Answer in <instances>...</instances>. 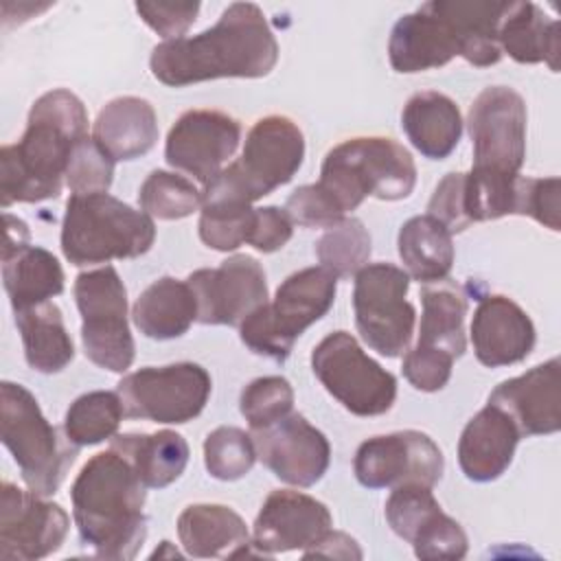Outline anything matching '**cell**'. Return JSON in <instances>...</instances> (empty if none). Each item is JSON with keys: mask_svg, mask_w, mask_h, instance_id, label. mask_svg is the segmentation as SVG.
Instances as JSON below:
<instances>
[{"mask_svg": "<svg viewBox=\"0 0 561 561\" xmlns=\"http://www.w3.org/2000/svg\"><path fill=\"white\" fill-rule=\"evenodd\" d=\"M276 61L278 42L263 11L254 2H232L213 28L158 44L149 68L160 83L184 88L226 77L259 79L270 75Z\"/></svg>", "mask_w": 561, "mask_h": 561, "instance_id": "obj_1", "label": "cell"}, {"mask_svg": "<svg viewBox=\"0 0 561 561\" xmlns=\"http://www.w3.org/2000/svg\"><path fill=\"white\" fill-rule=\"evenodd\" d=\"M85 136L88 112L77 94L64 88L42 94L31 105L22 138L0 149L2 208L57 197L70 153Z\"/></svg>", "mask_w": 561, "mask_h": 561, "instance_id": "obj_2", "label": "cell"}, {"mask_svg": "<svg viewBox=\"0 0 561 561\" xmlns=\"http://www.w3.org/2000/svg\"><path fill=\"white\" fill-rule=\"evenodd\" d=\"M145 484L114 449L92 456L72 482V517L83 546L99 559L127 561L147 537Z\"/></svg>", "mask_w": 561, "mask_h": 561, "instance_id": "obj_3", "label": "cell"}, {"mask_svg": "<svg viewBox=\"0 0 561 561\" xmlns=\"http://www.w3.org/2000/svg\"><path fill=\"white\" fill-rule=\"evenodd\" d=\"M316 184L346 215L366 197L405 199L414 191L416 167L410 151L397 140L357 136L329 149Z\"/></svg>", "mask_w": 561, "mask_h": 561, "instance_id": "obj_4", "label": "cell"}, {"mask_svg": "<svg viewBox=\"0 0 561 561\" xmlns=\"http://www.w3.org/2000/svg\"><path fill=\"white\" fill-rule=\"evenodd\" d=\"M302 160L305 136L300 127L289 116H263L248 131L241 156L204 186L202 204H254L287 184Z\"/></svg>", "mask_w": 561, "mask_h": 561, "instance_id": "obj_5", "label": "cell"}, {"mask_svg": "<svg viewBox=\"0 0 561 561\" xmlns=\"http://www.w3.org/2000/svg\"><path fill=\"white\" fill-rule=\"evenodd\" d=\"M156 241L153 219L110 193L70 195L61 221V252L77 265L136 259Z\"/></svg>", "mask_w": 561, "mask_h": 561, "instance_id": "obj_6", "label": "cell"}, {"mask_svg": "<svg viewBox=\"0 0 561 561\" xmlns=\"http://www.w3.org/2000/svg\"><path fill=\"white\" fill-rule=\"evenodd\" d=\"M0 436L24 484L37 495H53L77 458V445L53 427L37 399L20 383H0Z\"/></svg>", "mask_w": 561, "mask_h": 561, "instance_id": "obj_7", "label": "cell"}, {"mask_svg": "<svg viewBox=\"0 0 561 561\" xmlns=\"http://www.w3.org/2000/svg\"><path fill=\"white\" fill-rule=\"evenodd\" d=\"M335 287L337 278L322 265L289 274L278 285L274 300L239 324L241 342L256 355L285 362L294 342L333 307Z\"/></svg>", "mask_w": 561, "mask_h": 561, "instance_id": "obj_8", "label": "cell"}, {"mask_svg": "<svg viewBox=\"0 0 561 561\" xmlns=\"http://www.w3.org/2000/svg\"><path fill=\"white\" fill-rule=\"evenodd\" d=\"M85 357L110 373H125L134 362L127 322V289L112 265L81 272L75 280Z\"/></svg>", "mask_w": 561, "mask_h": 561, "instance_id": "obj_9", "label": "cell"}, {"mask_svg": "<svg viewBox=\"0 0 561 561\" xmlns=\"http://www.w3.org/2000/svg\"><path fill=\"white\" fill-rule=\"evenodd\" d=\"M311 368L324 390L355 416H381L394 405V375L368 357L346 331H333L318 342Z\"/></svg>", "mask_w": 561, "mask_h": 561, "instance_id": "obj_10", "label": "cell"}, {"mask_svg": "<svg viewBox=\"0 0 561 561\" xmlns=\"http://www.w3.org/2000/svg\"><path fill=\"white\" fill-rule=\"evenodd\" d=\"M408 289V272L392 263H368L355 274V327L362 340L383 357H399L412 340L416 309L405 300Z\"/></svg>", "mask_w": 561, "mask_h": 561, "instance_id": "obj_11", "label": "cell"}, {"mask_svg": "<svg viewBox=\"0 0 561 561\" xmlns=\"http://www.w3.org/2000/svg\"><path fill=\"white\" fill-rule=\"evenodd\" d=\"M213 390L206 368L193 362L147 366L125 375L116 392L127 419L153 423H188L202 414Z\"/></svg>", "mask_w": 561, "mask_h": 561, "instance_id": "obj_12", "label": "cell"}, {"mask_svg": "<svg viewBox=\"0 0 561 561\" xmlns=\"http://www.w3.org/2000/svg\"><path fill=\"white\" fill-rule=\"evenodd\" d=\"M467 127L476 171L517 178L526 160V103L506 85L482 90L469 107Z\"/></svg>", "mask_w": 561, "mask_h": 561, "instance_id": "obj_13", "label": "cell"}, {"mask_svg": "<svg viewBox=\"0 0 561 561\" xmlns=\"http://www.w3.org/2000/svg\"><path fill=\"white\" fill-rule=\"evenodd\" d=\"M355 478L366 489L399 484L434 486L445 471L440 447L423 432L401 430L364 440L353 460Z\"/></svg>", "mask_w": 561, "mask_h": 561, "instance_id": "obj_14", "label": "cell"}, {"mask_svg": "<svg viewBox=\"0 0 561 561\" xmlns=\"http://www.w3.org/2000/svg\"><path fill=\"white\" fill-rule=\"evenodd\" d=\"M70 517L44 495L13 482L0 486V559L35 561L57 552L68 535Z\"/></svg>", "mask_w": 561, "mask_h": 561, "instance_id": "obj_15", "label": "cell"}, {"mask_svg": "<svg viewBox=\"0 0 561 561\" xmlns=\"http://www.w3.org/2000/svg\"><path fill=\"white\" fill-rule=\"evenodd\" d=\"M465 33L449 0H432L397 20L388 39V59L397 72H423L462 57Z\"/></svg>", "mask_w": 561, "mask_h": 561, "instance_id": "obj_16", "label": "cell"}, {"mask_svg": "<svg viewBox=\"0 0 561 561\" xmlns=\"http://www.w3.org/2000/svg\"><path fill=\"white\" fill-rule=\"evenodd\" d=\"M188 287L197 302V322L239 327L252 311L267 302L263 265L248 254H234L219 267H202L188 274Z\"/></svg>", "mask_w": 561, "mask_h": 561, "instance_id": "obj_17", "label": "cell"}, {"mask_svg": "<svg viewBox=\"0 0 561 561\" xmlns=\"http://www.w3.org/2000/svg\"><path fill=\"white\" fill-rule=\"evenodd\" d=\"M386 519L397 537L412 543L419 559L456 561L469 550V539L462 526L443 513L430 486H394L386 500Z\"/></svg>", "mask_w": 561, "mask_h": 561, "instance_id": "obj_18", "label": "cell"}, {"mask_svg": "<svg viewBox=\"0 0 561 561\" xmlns=\"http://www.w3.org/2000/svg\"><path fill=\"white\" fill-rule=\"evenodd\" d=\"M239 140L237 118L217 110H188L169 129L164 158L173 169L206 186L234 156Z\"/></svg>", "mask_w": 561, "mask_h": 561, "instance_id": "obj_19", "label": "cell"}, {"mask_svg": "<svg viewBox=\"0 0 561 561\" xmlns=\"http://www.w3.org/2000/svg\"><path fill=\"white\" fill-rule=\"evenodd\" d=\"M256 458L283 482L291 486H313L329 469L331 445L327 436L316 430L302 414H287L285 419L252 430Z\"/></svg>", "mask_w": 561, "mask_h": 561, "instance_id": "obj_20", "label": "cell"}, {"mask_svg": "<svg viewBox=\"0 0 561 561\" xmlns=\"http://www.w3.org/2000/svg\"><path fill=\"white\" fill-rule=\"evenodd\" d=\"M333 528L329 508L300 491H272L252 526V546L263 557L316 546Z\"/></svg>", "mask_w": 561, "mask_h": 561, "instance_id": "obj_21", "label": "cell"}, {"mask_svg": "<svg viewBox=\"0 0 561 561\" xmlns=\"http://www.w3.org/2000/svg\"><path fill=\"white\" fill-rule=\"evenodd\" d=\"M28 226L4 213L2 283L13 311L39 305L64 291V270L53 252L31 245Z\"/></svg>", "mask_w": 561, "mask_h": 561, "instance_id": "obj_22", "label": "cell"}, {"mask_svg": "<svg viewBox=\"0 0 561 561\" xmlns=\"http://www.w3.org/2000/svg\"><path fill=\"white\" fill-rule=\"evenodd\" d=\"M561 364L552 357L493 388L489 403L517 425L522 436L554 434L561 427Z\"/></svg>", "mask_w": 561, "mask_h": 561, "instance_id": "obj_23", "label": "cell"}, {"mask_svg": "<svg viewBox=\"0 0 561 561\" xmlns=\"http://www.w3.org/2000/svg\"><path fill=\"white\" fill-rule=\"evenodd\" d=\"M535 340V324L515 300L486 296L478 302L471 320V344L480 364L489 368L519 364L530 355Z\"/></svg>", "mask_w": 561, "mask_h": 561, "instance_id": "obj_24", "label": "cell"}, {"mask_svg": "<svg viewBox=\"0 0 561 561\" xmlns=\"http://www.w3.org/2000/svg\"><path fill=\"white\" fill-rule=\"evenodd\" d=\"M522 434L500 408L486 403L462 430L458 465L471 482H493L513 462Z\"/></svg>", "mask_w": 561, "mask_h": 561, "instance_id": "obj_25", "label": "cell"}, {"mask_svg": "<svg viewBox=\"0 0 561 561\" xmlns=\"http://www.w3.org/2000/svg\"><path fill=\"white\" fill-rule=\"evenodd\" d=\"M178 537L188 557L237 559L261 557L252 548L245 522L224 504H191L178 517Z\"/></svg>", "mask_w": 561, "mask_h": 561, "instance_id": "obj_26", "label": "cell"}, {"mask_svg": "<svg viewBox=\"0 0 561 561\" xmlns=\"http://www.w3.org/2000/svg\"><path fill=\"white\" fill-rule=\"evenodd\" d=\"M92 140L114 162L145 156L158 140L153 105L140 96H116L107 101L92 125Z\"/></svg>", "mask_w": 561, "mask_h": 561, "instance_id": "obj_27", "label": "cell"}, {"mask_svg": "<svg viewBox=\"0 0 561 561\" xmlns=\"http://www.w3.org/2000/svg\"><path fill=\"white\" fill-rule=\"evenodd\" d=\"M497 44L517 64H548L559 70V22L548 18L535 2L511 0L497 28Z\"/></svg>", "mask_w": 561, "mask_h": 561, "instance_id": "obj_28", "label": "cell"}, {"mask_svg": "<svg viewBox=\"0 0 561 561\" xmlns=\"http://www.w3.org/2000/svg\"><path fill=\"white\" fill-rule=\"evenodd\" d=\"M401 127L416 151L430 160H445L460 142L462 116L447 94L425 90L408 99Z\"/></svg>", "mask_w": 561, "mask_h": 561, "instance_id": "obj_29", "label": "cell"}, {"mask_svg": "<svg viewBox=\"0 0 561 561\" xmlns=\"http://www.w3.org/2000/svg\"><path fill=\"white\" fill-rule=\"evenodd\" d=\"M110 449L121 454L147 489H164L175 482L188 465V443L173 430L153 434H118Z\"/></svg>", "mask_w": 561, "mask_h": 561, "instance_id": "obj_30", "label": "cell"}, {"mask_svg": "<svg viewBox=\"0 0 561 561\" xmlns=\"http://www.w3.org/2000/svg\"><path fill=\"white\" fill-rule=\"evenodd\" d=\"M131 318L138 331L151 340L180 337L197 320L195 294L186 280L162 276L138 296Z\"/></svg>", "mask_w": 561, "mask_h": 561, "instance_id": "obj_31", "label": "cell"}, {"mask_svg": "<svg viewBox=\"0 0 561 561\" xmlns=\"http://www.w3.org/2000/svg\"><path fill=\"white\" fill-rule=\"evenodd\" d=\"M13 316L22 335L26 364L33 370L53 375L72 362L75 344L64 324L61 309L53 300L13 311Z\"/></svg>", "mask_w": 561, "mask_h": 561, "instance_id": "obj_32", "label": "cell"}, {"mask_svg": "<svg viewBox=\"0 0 561 561\" xmlns=\"http://www.w3.org/2000/svg\"><path fill=\"white\" fill-rule=\"evenodd\" d=\"M408 276L419 283H440L454 265L451 232L432 215L410 217L397 237Z\"/></svg>", "mask_w": 561, "mask_h": 561, "instance_id": "obj_33", "label": "cell"}, {"mask_svg": "<svg viewBox=\"0 0 561 561\" xmlns=\"http://www.w3.org/2000/svg\"><path fill=\"white\" fill-rule=\"evenodd\" d=\"M423 316L419 327V346L443 351L458 359L467 348L465 316L467 300L456 287L438 285L421 291Z\"/></svg>", "mask_w": 561, "mask_h": 561, "instance_id": "obj_34", "label": "cell"}, {"mask_svg": "<svg viewBox=\"0 0 561 561\" xmlns=\"http://www.w3.org/2000/svg\"><path fill=\"white\" fill-rule=\"evenodd\" d=\"M125 416L118 392L92 390L77 397L66 410L64 432L77 447L112 440Z\"/></svg>", "mask_w": 561, "mask_h": 561, "instance_id": "obj_35", "label": "cell"}, {"mask_svg": "<svg viewBox=\"0 0 561 561\" xmlns=\"http://www.w3.org/2000/svg\"><path fill=\"white\" fill-rule=\"evenodd\" d=\"M370 245L366 226L357 217H344L318 239L316 256L335 278H348L368 265Z\"/></svg>", "mask_w": 561, "mask_h": 561, "instance_id": "obj_36", "label": "cell"}, {"mask_svg": "<svg viewBox=\"0 0 561 561\" xmlns=\"http://www.w3.org/2000/svg\"><path fill=\"white\" fill-rule=\"evenodd\" d=\"M138 204L151 219L175 221L202 206V191L184 175L156 169L140 184Z\"/></svg>", "mask_w": 561, "mask_h": 561, "instance_id": "obj_37", "label": "cell"}, {"mask_svg": "<svg viewBox=\"0 0 561 561\" xmlns=\"http://www.w3.org/2000/svg\"><path fill=\"white\" fill-rule=\"evenodd\" d=\"M256 460V447L250 434L239 427L221 425L204 440L206 471L224 482L239 480L250 473Z\"/></svg>", "mask_w": 561, "mask_h": 561, "instance_id": "obj_38", "label": "cell"}, {"mask_svg": "<svg viewBox=\"0 0 561 561\" xmlns=\"http://www.w3.org/2000/svg\"><path fill=\"white\" fill-rule=\"evenodd\" d=\"M254 219L252 204L234 202H208L202 204L199 215V239L204 245L217 252H232L239 245L248 243L250 228Z\"/></svg>", "mask_w": 561, "mask_h": 561, "instance_id": "obj_39", "label": "cell"}, {"mask_svg": "<svg viewBox=\"0 0 561 561\" xmlns=\"http://www.w3.org/2000/svg\"><path fill=\"white\" fill-rule=\"evenodd\" d=\"M294 408V388L285 377L267 375L252 379L239 399V410L245 416L250 430L267 427L285 419Z\"/></svg>", "mask_w": 561, "mask_h": 561, "instance_id": "obj_40", "label": "cell"}, {"mask_svg": "<svg viewBox=\"0 0 561 561\" xmlns=\"http://www.w3.org/2000/svg\"><path fill=\"white\" fill-rule=\"evenodd\" d=\"M114 178V160L92 140L83 138L75 145L66 169V184L72 195L107 193Z\"/></svg>", "mask_w": 561, "mask_h": 561, "instance_id": "obj_41", "label": "cell"}, {"mask_svg": "<svg viewBox=\"0 0 561 561\" xmlns=\"http://www.w3.org/2000/svg\"><path fill=\"white\" fill-rule=\"evenodd\" d=\"M561 180L559 178H517L513 215H526L550 230L561 228Z\"/></svg>", "mask_w": 561, "mask_h": 561, "instance_id": "obj_42", "label": "cell"}, {"mask_svg": "<svg viewBox=\"0 0 561 561\" xmlns=\"http://www.w3.org/2000/svg\"><path fill=\"white\" fill-rule=\"evenodd\" d=\"M454 368V357L443 351L414 344L403 357V377L421 392H436L447 386Z\"/></svg>", "mask_w": 561, "mask_h": 561, "instance_id": "obj_43", "label": "cell"}, {"mask_svg": "<svg viewBox=\"0 0 561 561\" xmlns=\"http://www.w3.org/2000/svg\"><path fill=\"white\" fill-rule=\"evenodd\" d=\"M285 210L291 221L302 228H331L344 219V215L333 206V202L322 193L318 184H305L296 188L287 197Z\"/></svg>", "mask_w": 561, "mask_h": 561, "instance_id": "obj_44", "label": "cell"}, {"mask_svg": "<svg viewBox=\"0 0 561 561\" xmlns=\"http://www.w3.org/2000/svg\"><path fill=\"white\" fill-rule=\"evenodd\" d=\"M136 13L151 31L169 42L180 39L193 26L199 2H136Z\"/></svg>", "mask_w": 561, "mask_h": 561, "instance_id": "obj_45", "label": "cell"}, {"mask_svg": "<svg viewBox=\"0 0 561 561\" xmlns=\"http://www.w3.org/2000/svg\"><path fill=\"white\" fill-rule=\"evenodd\" d=\"M462 186H465V173L451 171L436 184L427 204V215L438 219L451 234L462 232L471 226V221L465 215Z\"/></svg>", "mask_w": 561, "mask_h": 561, "instance_id": "obj_46", "label": "cell"}, {"mask_svg": "<svg viewBox=\"0 0 561 561\" xmlns=\"http://www.w3.org/2000/svg\"><path fill=\"white\" fill-rule=\"evenodd\" d=\"M291 234H294V221L285 208H278V206L254 208L248 245H252L263 254H270L280 250L291 239Z\"/></svg>", "mask_w": 561, "mask_h": 561, "instance_id": "obj_47", "label": "cell"}, {"mask_svg": "<svg viewBox=\"0 0 561 561\" xmlns=\"http://www.w3.org/2000/svg\"><path fill=\"white\" fill-rule=\"evenodd\" d=\"M302 557H329V559H362V550L353 537L340 530H329L316 546L307 548Z\"/></svg>", "mask_w": 561, "mask_h": 561, "instance_id": "obj_48", "label": "cell"}, {"mask_svg": "<svg viewBox=\"0 0 561 561\" xmlns=\"http://www.w3.org/2000/svg\"><path fill=\"white\" fill-rule=\"evenodd\" d=\"M162 548H164V550H158V548H156V552L151 554V559H156V557H164V554H169V557H180V552H178V550H173L169 541H162Z\"/></svg>", "mask_w": 561, "mask_h": 561, "instance_id": "obj_49", "label": "cell"}]
</instances>
